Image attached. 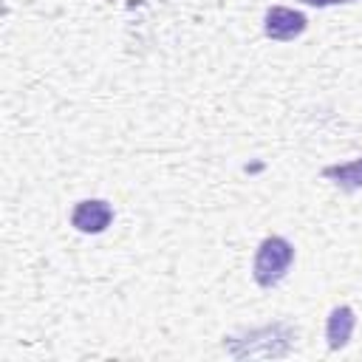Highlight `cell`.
<instances>
[{"mask_svg":"<svg viewBox=\"0 0 362 362\" xmlns=\"http://www.w3.org/2000/svg\"><path fill=\"white\" fill-rule=\"evenodd\" d=\"M322 178H328L331 184H337L348 192L362 189V158H354L345 164H328V167H322Z\"/></svg>","mask_w":362,"mask_h":362,"instance_id":"5","label":"cell"},{"mask_svg":"<svg viewBox=\"0 0 362 362\" xmlns=\"http://www.w3.org/2000/svg\"><path fill=\"white\" fill-rule=\"evenodd\" d=\"M113 223V206L102 198H85L71 212V226L82 235H99Z\"/></svg>","mask_w":362,"mask_h":362,"instance_id":"3","label":"cell"},{"mask_svg":"<svg viewBox=\"0 0 362 362\" xmlns=\"http://www.w3.org/2000/svg\"><path fill=\"white\" fill-rule=\"evenodd\" d=\"M354 325H356V314L351 305H334L331 314H328V322H325V339H328V348L331 351H339L348 345L351 334H354Z\"/></svg>","mask_w":362,"mask_h":362,"instance_id":"4","label":"cell"},{"mask_svg":"<svg viewBox=\"0 0 362 362\" xmlns=\"http://www.w3.org/2000/svg\"><path fill=\"white\" fill-rule=\"evenodd\" d=\"M308 28V17L288 6H272L263 17V34L274 42H291Z\"/></svg>","mask_w":362,"mask_h":362,"instance_id":"2","label":"cell"},{"mask_svg":"<svg viewBox=\"0 0 362 362\" xmlns=\"http://www.w3.org/2000/svg\"><path fill=\"white\" fill-rule=\"evenodd\" d=\"M305 6H314V8H328V6H342V3H356V0H300Z\"/></svg>","mask_w":362,"mask_h":362,"instance_id":"6","label":"cell"},{"mask_svg":"<svg viewBox=\"0 0 362 362\" xmlns=\"http://www.w3.org/2000/svg\"><path fill=\"white\" fill-rule=\"evenodd\" d=\"M291 263H294V246L280 235H269L260 240V246L255 252L252 277L260 288H272L288 274Z\"/></svg>","mask_w":362,"mask_h":362,"instance_id":"1","label":"cell"}]
</instances>
